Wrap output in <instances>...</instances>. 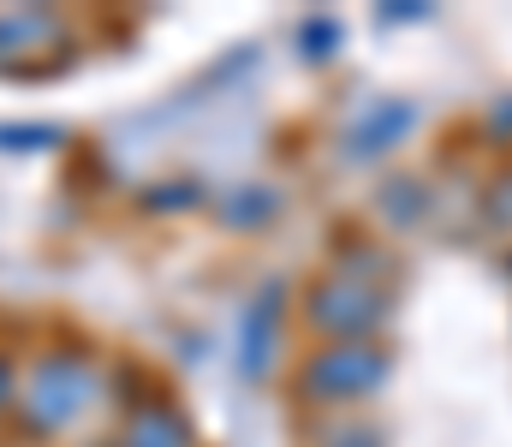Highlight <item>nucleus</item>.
Wrapping results in <instances>:
<instances>
[{
  "label": "nucleus",
  "mask_w": 512,
  "mask_h": 447,
  "mask_svg": "<svg viewBox=\"0 0 512 447\" xmlns=\"http://www.w3.org/2000/svg\"><path fill=\"white\" fill-rule=\"evenodd\" d=\"M102 394V370L78 352V346H54L42 352L24 376H18V424L30 436H54L66 424H78Z\"/></svg>",
  "instance_id": "nucleus-1"
},
{
  "label": "nucleus",
  "mask_w": 512,
  "mask_h": 447,
  "mask_svg": "<svg viewBox=\"0 0 512 447\" xmlns=\"http://www.w3.org/2000/svg\"><path fill=\"white\" fill-rule=\"evenodd\" d=\"M382 352L376 346H364V340H334L328 352H316L310 364H304V394H316V400H340V394H364V388H376L382 382Z\"/></svg>",
  "instance_id": "nucleus-2"
},
{
  "label": "nucleus",
  "mask_w": 512,
  "mask_h": 447,
  "mask_svg": "<svg viewBox=\"0 0 512 447\" xmlns=\"http://www.w3.org/2000/svg\"><path fill=\"white\" fill-rule=\"evenodd\" d=\"M310 316H316V328H328V334H340V340H358V334L382 316V298L370 293V287L334 281V287H322V293L310 298Z\"/></svg>",
  "instance_id": "nucleus-3"
},
{
  "label": "nucleus",
  "mask_w": 512,
  "mask_h": 447,
  "mask_svg": "<svg viewBox=\"0 0 512 447\" xmlns=\"http://www.w3.org/2000/svg\"><path fill=\"white\" fill-rule=\"evenodd\" d=\"M60 36H66L60 12H48V6H12V12H0V66H18L24 54H54Z\"/></svg>",
  "instance_id": "nucleus-4"
},
{
  "label": "nucleus",
  "mask_w": 512,
  "mask_h": 447,
  "mask_svg": "<svg viewBox=\"0 0 512 447\" xmlns=\"http://www.w3.org/2000/svg\"><path fill=\"white\" fill-rule=\"evenodd\" d=\"M274 328H280V287H262V293L251 298V310H245V352H239L245 376H262V370H268V358H274Z\"/></svg>",
  "instance_id": "nucleus-5"
},
{
  "label": "nucleus",
  "mask_w": 512,
  "mask_h": 447,
  "mask_svg": "<svg viewBox=\"0 0 512 447\" xmlns=\"http://www.w3.org/2000/svg\"><path fill=\"white\" fill-rule=\"evenodd\" d=\"M114 447H191V424H185V412H173V406H149V412L131 418L126 436Z\"/></svg>",
  "instance_id": "nucleus-6"
},
{
  "label": "nucleus",
  "mask_w": 512,
  "mask_h": 447,
  "mask_svg": "<svg viewBox=\"0 0 512 447\" xmlns=\"http://www.w3.org/2000/svg\"><path fill=\"white\" fill-rule=\"evenodd\" d=\"M405 120H411L405 108H393V114H387V108H376V114H370V120L352 132V155H376L382 144H393V138L405 132Z\"/></svg>",
  "instance_id": "nucleus-7"
},
{
  "label": "nucleus",
  "mask_w": 512,
  "mask_h": 447,
  "mask_svg": "<svg viewBox=\"0 0 512 447\" xmlns=\"http://www.w3.org/2000/svg\"><path fill=\"white\" fill-rule=\"evenodd\" d=\"M66 132L60 126H0V149H18V155H42V149H60Z\"/></svg>",
  "instance_id": "nucleus-8"
},
{
  "label": "nucleus",
  "mask_w": 512,
  "mask_h": 447,
  "mask_svg": "<svg viewBox=\"0 0 512 447\" xmlns=\"http://www.w3.org/2000/svg\"><path fill=\"white\" fill-rule=\"evenodd\" d=\"M221 215L233 227H256V221L274 215V191H233V203H221Z\"/></svg>",
  "instance_id": "nucleus-9"
},
{
  "label": "nucleus",
  "mask_w": 512,
  "mask_h": 447,
  "mask_svg": "<svg viewBox=\"0 0 512 447\" xmlns=\"http://www.w3.org/2000/svg\"><path fill=\"white\" fill-rule=\"evenodd\" d=\"M149 203L155 209H179V203H191V191L185 185H161V191H149Z\"/></svg>",
  "instance_id": "nucleus-10"
},
{
  "label": "nucleus",
  "mask_w": 512,
  "mask_h": 447,
  "mask_svg": "<svg viewBox=\"0 0 512 447\" xmlns=\"http://www.w3.org/2000/svg\"><path fill=\"white\" fill-rule=\"evenodd\" d=\"M12 400H18V376H12V358L0 352V412H6Z\"/></svg>",
  "instance_id": "nucleus-11"
},
{
  "label": "nucleus",
  "mask_w": 512,
  "mask_h": 447,
  "mask_svg": "<svg viewBox=\"0 0 512 447\" xmlns=\"http://www.w3.org/2000/svg\"><path fill=\"white\" fill-rule=\"evenodd\" d=\"M328 447H376L370 436H340V442H328Z\"/></svg>",
  "instance_id": "nucleus-12"
}]
</instances>
